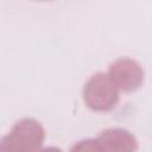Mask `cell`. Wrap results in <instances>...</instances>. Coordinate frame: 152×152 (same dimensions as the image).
<instances>
[{
  "mask_svg": "<svg viewBox=\"0 0 152 152\" xmlns=\"http://www.w3.org/2000/svg\"><path fill=\"white\" fill-rule=\"evenodd\" d=\"M45 141V129L34 118L18 120L2 137L0 152H38Z\"/></svg>",
  "mask_w": 152,
  "mask_h": 152,
  "instance_id": "obj_1",
  "label": "cell"
},
{
  "mask_svg": "<svg viewBox=\"0 0 152 152\" xmlns=\"http://www.w3.org/2000/svg\"><path fill=\"white\" fill-rule=\"evenodd\" d=\"M119 93L107 72H96L86 81L82 89V99L89 109L106 113L118 106Z\"/></svg>",
  "mask_w": 152,
  "mask_h": 152,
  "instance_id": "obj_2",
  "label": "cell"
},
{
  "mask_svg": "<svg viewBox=\"0 0 152 152\" xmlns=\"http://www.w3.org/2000/svg\"><path fill=\"white\" fill-rule=\"evenodd\" d=\"M108 76L119 91L132 93L139 89L145 78V72L141 64L129 57L115 59L108 69Z\"/></svg>",
  "mask_w": 152,
  "mask_h": 152,
  "instance_id": "obj_3",
  "label": "cell"
},
{
  "mask_svg": "<svg viewBox=\"0 0 152 152\" xmlns=\"http://www.w3.org/2000/svg\"><path fill=\"white\" fill-rule=\"evenodd\" d=\"M96 139L103 152H137L138 150L135 135L121 127L106 128Z\"/></svg>",
  "mask_w": 152,
  "mask_h": 152,
  "instance_id": "obj_4",
  "label": "cell"
},
{
  "mask_svg": "<svg viewBox=\"0 0 152 152\" xmlns=\"http://www.w3.org/2000/svg\"><path fill=\"white\" fill-rule=\"evenodd\" d=\"M69 152H103L96 138H87L76 141Z\"/></svg>",
  "mask_w": 152,
  "mask_h": 152,
  "instance_id": "obj_5",
  "label": "cell"
},
{
  "mask_svg": "<svg viewBox=\"0 0 152 152\" xmlns=\"http://www.w3.org/2000/svg\"><path fill=\"white\" fill-rule=\"evenodd\" d=\"M38 152H63V151L56 146H46V147H42Z\"/></svg>",
  "mask_w": 152,
  "mask_h": 152,
  "instance_id": "obj_6",
  "label": "cell"
}]
</instances>
